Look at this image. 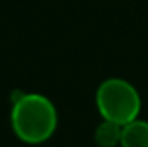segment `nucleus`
Here are the masks:
<instances>
[{"instance_id": "nucleus-3", "label": "nucleus", "mask_w": 148, "mask_h": 147, "mask_svg": "<svg viewBox=\"0 0 148 147\" xmlns=\"http://www.w3.org/2000/svg\"><path fill=\"white\" fill-rule=\"evenodd\" d=\"M121 147H148V121L134 119L122 126Z\"/></svg>"}, {"instance_id": "nucleus-4", "label": "nucleus", "mask_w": 148, "mask_h": 147, "mask_svg": "<svg viewBox=\"0 0 148 147\" xmlns=\"http://www.w3.org/2000/svg\"><path fill=\"white\" fill-rule=\"evenodd\" d=\"M121 133H122V126L121 125L103 119L95 130V142L98 144V147L121 146Z\"/></svg>"}, {"instance_id": "nucleus-1", "label": "nucleus", "mask_w": 148, "mask_h": 147, "mask_svg": "<svg viewBox=\"0 0 148 147\" xmlns=\"http://www.w3.org/2000/svg\"><path fill=\"white\" fill-rule=\"evenodd\" d=\"M12 128L26 144H41L48 140L57 128L55 106L40 94H21L14 99Z\"/></svg>"}, {"instance_id": "nucleus-2", "label": "nucleus", "mask_w": 148, "mask_h": 147, "mask_svg": "<svg viewBox=\"0 0 148 147\" xmlns=\"http://www.w3.org/2000/svg\"><path fill=\"white\" fill-rule=\"evenodd\" d=\"M97 107L103 119L124 126L138 119L141 97L129 81L122 78H109L97 90Z\"/></svg>"}]
</instances>
